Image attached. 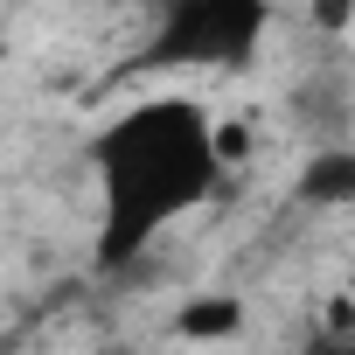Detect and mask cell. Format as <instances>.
I'll use <instances>...</instances> for the list:
<instances>
[{
  "instance_id": "1",
  "label": "cell",
  "mask_w": 355,
  "mask_h": 355,
  "mask_svg": "<svg viewBox=\"0 0 355 355\" xmlns=\"http://www.w3.org/2000/svg\"><path fill=\"white\" fill-rule=\"evenodd\" d=\"M91 174H98V265L125 272L182 209L216 196L223 146L216 119L196 98H139L112 125L91 132Z\"/></svg>"
},
{
  "instance_id": "4",
  "label": "cell",
  "mask_w": 355,
  "mask_h": 355,
  "mask_svg": "<svg viewBox=\"0 0 355 355\" xmlns=\"http://www.w3.org/2000/svg\"><path fill=\"white\" fill-rule=\"evenodd\" d=\"M237 327H244V300H230V293H202V300H189L174 313V334L182 341H223Z\"/></svg>"
},
{
  "instance_id": "2",
  "label": "cell",
  "mask_w": 355,
  "mask_h": 355,
  "mask_svg": "<svg viewBox=\"0 0 355 355\" xmlns=\"http://www.w3.org/2000/svg\"><path fill=\"white\" fill-rule=\"evenodd\" d=\"M272 28V0H174L146 49L153 70H244Z\"/></svg>"
},
{
  "instance_id": "6",
  "label": "cell",
  "mask_w": 355,
  "mask_h": 355,
  "mask_svg": "<svg viewBox=\"0 0 355 355\" xmlns=\"http://www.w3.org/2000/svg\"><path fill=\"white\" fill-rule=\"evenodd\" d=\"M348 8H355V0H313V21H320V28H341Z\"/></svg>"
},
{
  "instance_id": "8",
  "label": "cell",
  "mask_w": 355,
  "mask_h": 355,
  "mask_svg": "<svg viewBox=\"0 0 355 355\" xmlns=\"http://www.w3.org/2000/svg\"><path fill=\"white\" fill-rule=\"evenodd\" d=\"M0 63H8V35H0Z\"/></svg>"
},
{
  "instance_id": "7",
  "label": "cell",
  "mask_w": 355,
  "mask_h": 355,
  "mask_svg": "<svg viewBox=\"0 0 355 355\" xmlns=\"http://www.w3.org/2000/svg\"><path fill=\"white\" fill-rule=\"evenodd\" d=\"M125 8H174V0H125Z\"/></svg>"
},
{
  "instance_id": "5",
  "label": "cell",
  "mask_w": 355,
  "mask_h": 355,
  "mask_svg": "<svg viewBox=\"0 0 355 355\" xmlns=\"http://www.w3.org/2000/svg\"><path fill=\"white\" fill-rule=\"evenodd\" d=\"M300 355H355V327H327V334H313Z\"/></svg>"
},
{
  "instance_id": "3",
  "label": "cell",
  "mask_w": 355,
  "mask_h": 355,
  "mask_svg": "<svg viewBox=\"0 0 355 355\" xmlns=\"http://www.w3.org/2000/svg\"><path fill=\"white\" fill-rule=\"evenodd\" d=\"M293 196H300L306 209H355V146H320V153H306Z\"/></svg>"
}]
</instances>
